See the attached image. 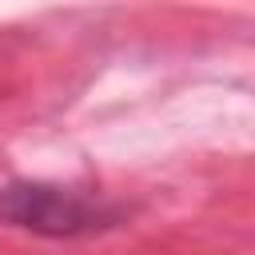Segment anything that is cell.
Here are the masks:
<instances>
[{"label": "cell", "instance_id": "cell-1", "mask_svg": "<svg viewBox=\"0 0 255 255\" xmlns=\"http://www.w3.org/2000/svg\"><path fill=\"white\" fill-rule=\"evenodd\" d=\"M128 219L124 203L84 195L48 179H8L0 187V223L40 239H88L116 231Z\"/></svg>", "mask_w": 255, "mask_h": 255}]
</instances>
